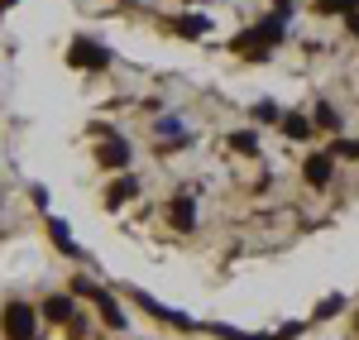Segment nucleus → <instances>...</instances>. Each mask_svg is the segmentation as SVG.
Masks as SVG:
<instances>
[{
	"label": "nucleus",
	"mask_w": 359,
	"mask_h": 340,
	"mask_svg": "<svg viewBox=\"0 0 359 340\" xmlns=\"http://www.w3.org/2000/svg\"><path fill=\"white\" fill-rule=\"evenodd\" d=\"M5 331H10V340H34V312H29L25 302L5 307Z\"/></svg>",
	"instance_id": "nucleus-1"
},
{
	"label": "nucleus",
	"mask_w": 359,
	"mask_h": 340,
	"mask_svg": "<svg viewBox=\"0 0 359 340\" xmlns=\"http://www.w3.org/2000/svg\"><path fill=\"white\" fill-rule=\"evenodd\" d=\"M72 62L77 67H106V53L96 43H72Z\"/></svg>",
	"instance_id": "nucleus-2"
},
{
	"label": "nucleus",
	"mask_w": 359,
	"mask_h": 340,
	"mask_svg": "<svg viewBox=\"0 0 359 340\" xmlns=\"http://www.w3.org/2000/svg\"><path fill=\"white\" fill-rule=\"evenodd\" d=\"M306 182H316V187H321V182H331V158H326V154L306 158Z\"/></svg>",
	"instance_id": "nucleus-3"
},
{
	"label": "nucleus",
	"mask_w": 359,
	"mask_h": 340,
	"mask_svg": "<svg viewBox=\"0 0 359 340\" xmlns=\"http://www.w3.org/2000/svg\"><path fill=\"white\" fill-rule=\"evenodd\" d=\"M101 158H106L111 168H120V163L130 158V149H125V144H111V149H101Z\"/></svg>",
	"instance_id": "nucleus-4"
},
{
	"label": "nucleus",
	"mask_w": 359,
	"mask_h": 340,
	"mask_svg": "<svg viewBox=\"0 0 359 340\" xmlns=\"http://www.w3.org/2000/svg\"><path fill=\"white\" fill-rule=\"evenodd\" d=\"M48 316H53V321H67V316H72V302H67V297H53V302H48Z\"/></svg>",
	"instance_id": "nucleus-5"
},
{
	"label": "nucleus",
	"mask_w": 359,
	"mask_h": 340,
	"mask_svg": "<svg viewBox=\"0 0 359 340\" xmlns=\"http://www.w3.org/2000/svg\"><path fill=\"white\" fill-rule=\"evenodd\" d=\"M283 130H287L292 140H302V135H306V120H302V115H287V120H283Z\"/></svg>",
	"instance_id": "nucleus-6"
},
{
	"label": "nucleus",
	"mask_w": 359,
	"mask_h": 340,
	"mask_svg": "<svg viewBox=\"0 0 359 340\" xmlns=\"http://www.w3.org/2000/svg\"><path fill=\"white\" fill-rule=\"evenodd\" d=\"M321 10H359V0H321Z\"/></svg>",
	"instance_id": "nucleus-7"
},
{
	"label": "nucleus",
	"mask_w": 359,
	"mask_h": 340,
	"mask_svg": "<svg viewBox=\"0 0 359 340\" xmlns=\"http://www.w3.org/2000/svg\"><path fill=\"white\" fill-rule=\"evenodd\" d=\"M350 29H355V34H359V15H355V20H350Z\"/></svg>",
	"instance_id": "nucleus-8"
},
{
	"label": "nucleus",
	"mask_w": 359,
	"mask_h": 340,
	"mask_svg": "<svg viewBox=\"0 0 359 340\" xmlns=\"http://www.w3.org/2000/svg\"><path fill=\"white\" fill-rule=\"evenodd\" d=\"M5 5H10V0H5Z\"/></svg>",
	"instance_id": "nucleus-9"
}]
</instances>
